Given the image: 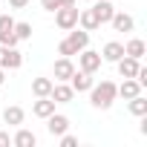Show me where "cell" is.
<instances>
[{
  "instance_id": "8fae6325",
  "label": "cell",
  "mask_w": 147,
  "mask_h": 147,
  "mask_svg": "<svg viewBox=\"0 0 147 147\" xmlns=\"http://www.w3.org/2000/svg\"><path fill=\"white\" fill-rule=\"evenodd\" d=\"M52 72H55V81H69L72 72H75V63H72V58H63V55H61V58L55 61Z\"/></svg>"
},
{
  "instance_id": "4fadbf2b",
  "label": "cell",
  "mask_w": 147,
  "mask_h": 147,
  "mask_svg": "<svg viewBox=\"0 0 147 147\" xmlns=\"http://www.w3.org/2000/svg\"><path fill=\"white\" fill-rule=\"evenodd\" d=\"M110 26H113L115 32H133V29H136V20H133L127 12H115V15L110 18Z\"/></svg>"
},
{
  "instance_id": "ffe728a7",
  "label": "cell",
  "mask_w": 147,
  "mask_h": 147,
  "mask_svg": "<svg viewBox=\"0 0 147 147\" xmlns=\"http://www.w3.org/2000/svg\"><path fill=\"white\" fill-rule=\"evenodd\" d=\"M52 78H32V95L35 98H43V95H49L52 92Z\"/></svg>"
},
{
  "instance_id": "3957f363",
  "label": "cell",
  "mask_w": 147,
  "mask_h": 147,
  "mask_svg": "<svg viewBox=\"0 0 147 147\" xmlns=\"http://www.w3.org/2000/svg\"><path fill=\"white\" fill-rule=\"evenodd\" d=\"M78 69L95 75V72L101 69V52H95V49H90V46L81 49V52H78Z\"/></svg>"
},
{
  "instance_id": "ac0fdd59",
  "label": "cell",
  "mask_w": 147,
  "mask_h": 147,
  "mask_svg": "<svg viewBox=\"0 0 147 147\" xmlns=\"http://www.w3.org/2000/svg\"><path fill=\"white\" fill-rule=\"evenodd\" d=\"M78 26H81V29H87V32H95L101 23H98V18H95V12H92V9H81V12H78Z\"/></svg>"
},
{
  "instance_id": "9c48e42d",
  "label": "cell",
  "mask_w": 147,
  "mask_h": 147,
  "mask_svg": "<svg viewBox=\"0 0 147 147\" xmlns=\"http://www.w3.org/2000/svg\"><path fill=\"white\" fill-rule=\"evenodd\" d=\"M115 92H118V98H124V101H130V98H136L138 92H144V87L136 81V78H124L118 87H115Z\"/></svg>"
},
{
  "instance_id": "52a82bcc",
  "label": "cell",
  "mask_w": 147,
  "mask_h": 147,
  "mask_svg": "<svg viewBox=\"0 0 147 147\" xmlns=\"http://www.w3.org/2000/svg\"><path fill=\"white\" fill-rule=\"evenodd\" d=\"M92 12H95V18H98V23L104 26V23H110V18L115 15V6H113V0H92V6H90Z\"/></svg>"
},
{
  "instance_id": "603a6c76",
  "label": "cell",
  "mask_w": 147,
  "mask_h": 147,
  "mask_svg": "<svg viewBox=\"0 0 147 147\" xmlns=\"http://www.w3.org/2000/svg\"><path fill=\"white\" fill-rule=\"evenodd\" d=\"M20 40H18V35H15V29L12 32H0V46H18Z\"/></svg>"
},
{
  "instance_id": "5b68a950",
  "label": "cell",
  "mask_w": 147,
  "mask_h": 147,
  "mask_svg": "<svg viewBox=\"0 0 147 147\" xmlns=\"http://www.w3.org/2000/svg\"><path fill=\"white\" fill-rule=\"evenodd\" d=\"M0 66L3 69H20L23 66V55L18 52V46H0Z\"/></svg>"
},
{
  "instance_id": "484cf974",
  "label": "cell",
  "mask_w": 147,
  "mask_h": 147,
  "mask_svg": "<svg viewBox=\"0 0 147 147\" xmlns=\"http://www.w3.org/2000/svg\"><path fill=\"white\" fill-rule=\"evenodd\" d=\"M40 9H46V12H55V9H61V0H40Z\"/></svg>"
},
{
  "instance_id": "30bf717a",
  "label": "cell",
  "mask_w": 147,
  "mask_h": 147,
  "mask_svg": "<svg viewBox=\"0 0 147 147\" xmlns=\"http://www.w3.org/2000/svg\"><path fill=\"white\" fill-rule=\"evenodd\" d=\"M46 130H49V136H63L66 130H69V118L66 115H61V113H52L49 118H46Z\"/></svg>"
},
{
  "instance_id": "d6986e66",
  "label": "cell",
  "mask_w": 147,
  "mask_h": 147,
  "mask_svg": "<svg viewBox=\"0 0 147 147\" xmlns=\"http://www.w3.org/2000/svg\"><path fill=\"white\" fill-rule=\"evenodd\" d=\"M144 52H147V46H144L141 38H130V40L124 43V55H130V58H136V61H141Z\"/></svg>"
},
{
  "instance_id": "7a4b0ae2",
  "label": "cell",
  "mask_w": 147,
  "mask_h": 147,
  "mask_svg": "<svg viewBox=\"0 0 147 147\" xmlns=\"http://www.w3.org/2000/svg\"><path fill=\"white\" fill-rule=\"evenodd\" d=\"M90 46V32L87 29H69L66 32V38L58 43V55H63V58H72V55H78L81 49H87Z\"/></svg>"
},
{
  "instance_id": "277c9868",
  "label": "cell",
  "mask_w": 147,
  "mask_h": 147,
  "mask_svg": "<svg viewBox=\"0 0 147 147\" xmlns=\"http://www.w3.org/2000/svg\"><path fill=\"white\" fill-rule=\"evenodd\" d=\"M55 23H58V29H63V32L75 29V26H78V9H75V6H61V9H55Z\"/></svg>"
},
{
  "instance_id": "d6a6232c",
  "label": "cell",
  "mask_w": 147,
  "mask_h": 147,
  "mask_svg": "<svg viewBox=\"0 0 147 147\" xmlns=\"http://www.w3.org/2000/svg\"><path fill=\"white\" fill-rule=\"evenodd\" d=\"M113 3H115V0H113Z\"/></svg>"
},
{
  "instance_id": "44dd1931",
  "label": "cell",
  "mask_w": 147,
  "mask_h": 147,
  "mask_svg": "<svg viewBox=\"0 0 147 147\" xmlns=\"http://www.w3.org/2000/svg\"><path fill=\"white\" fill-rule=\"evenodd\" d=\"M127 107H130V113H133L136 118L147 115V98H144V92H138L136 98H130V101H127Z\"/></svg>"
},
{
  "instance_id": "83f0119b",
  "label": "cell",
  "mask_w": 147,
  "mask_h": 147,
  "mask_svg": "<svg viewBox=\"0 0 147 147\" xmlns=\"http://www.w3.org/2000/svg\"><path fill=\"white\" fill-rule=\"evenodd\" d=\"M9 6H12V9H26L29 0H9Z\"/></svg>"
},
{
  "instance_id": "7c38bea8",
  "label": "cell",
  "mask_w": 147,
  "mask_h": 147,
  "mask_svg": "<svg viewBox=\"0 0 147 147\" xmlns=\"http://www.w3.org/2000/svg\"><path fill=\"white\" fill-rule=\"evenodd\" d=\"M115 66H118V75H121V78H136L141 61H136V58H130V55H121V58L115 61Z\"/></svg>"
},
{
  "instance_id": "4dcf8cb0",
  "label": "cell",
  "mask_w": 147,
  "mask_h": 147,
  "mask_svg": "<svg viewBox=\"0 0 147 147\" xmlns=\"http://www.w3.org/2000/svg\"><path fill=\"white\" fill-rule=\"evenodd\" d=\"M78 0H61V6H75Z\"/></svg>"
},
{
  "instance_id": "d4e9b609",
  "label": "cell",
  "mask_w": 147,
  "mask_h": 147,
  "mask_svg": "<svg viewBox=\"0 0 147 147\" xmlns=\"http://www.w3.org/2000/svg\"><path fill=\"white\" fill-rule=\"evenodd\" d=\"M58 138H61V144H63V147H75V144H78V136H72L69 130H66L63 136H58Z\"/></svg>"
},
{
  "instance_id": "9a60e30c",
  "label": "cell",
  "mask_w": 147,
  "mask_h": 147,
  "mask_svg": "<svg viewBox=\"0 0 147 147\" xmlns=\"http://www.w3.org/2000/svg\"><path fill=\"white\" fill-rule=\"evenodd\" d=\"M121 55H124V43H118V40H110L101 49V61H110V63H115Z\"/></svg>"
},
{
  "instance_id": "cb8c5ba5",
  "label": "cell",
  "mask_w": 147,
  "mask_h": 147,
  "mask_svg": "<svg viewBox=\"0 0 147 147\" xmlns=\"http://www.w3.org/2000/svg\"><path fill=\"white\" fill-rule=\"evenodd\" d=\"M15 29V18L12 15H0V32H12Z\"/></svg>"
},
{
  "instance_id": "1f68e13d",
  "label": "cell",
  "mask_w": 147,
  "mask_h": 147,
  "mask_svg": "<svg viewBox=\"0 0 147 147\" xmlns=\"http://www.w3.org/2000/svg\"><path fill=\"white\" fill-rule=\"evenodd\" d=\"M87 3H92V0H87Z\"/></svg>"
},
{
  "instance_id": "6da1fadb",
  "label": "cell",
  "mask_w": 147,
  "mask_h": 147,
  "mask_svg": "<svg viewBox=\"0 0 147 147\" xmlns=\"http://www.w3.org/2000/svg\"><path fill=\"white\" fill-rule=\"evenodd\" d=\"M115 81H101V84H92L90 87V104L95 107V110H110L113 107V101L118 98V92H115Z\"/></svg>"
},
{
  "instance_id": "2e32d148",
  "label": "cell",
  "mask_w": 147,
  "mask_h": 147,
  "mask_svg": "<svg viewBox=\"0 0 147 147\" xmlns=\"http://www.w3.org/2000/svg\"><path fill=\"white\" fill-rule=\"evenodd\" d=\"M23 118H26V113H23V107H18V104H12V107L3 110V121H6L9 127H20Z\"/></svg>"
},
{
  "instance_id": "f546056e",
  "label": "cell",
  "mask_w": 147,
  "mask_h": 147,
  "mask_svg": "<svg viewBox=\"0 0 147 147\" xmlns=\"http://www.w3.org/2000/svg\"><path fill=\"white\" fill-rule=\"evenodd\" d=\"M3 81H6V69L0 66V87H3Z\"/></svg>"
},
{
  "instance_id": "4316f807",
  "label": "cell",
  "mask_w": 147,
  "mask_h": 147,
  "mask_svg": "<svg viewBox=\"0 0 147 147\" xmlns=\"http://www.w3.org/2000/svg\"><path fill=\"white\" fill-rule=\"evenodd\" d=\"M136 81H138L141 87H147V66H144V63H141V66H138V72H136Z\"/></svg>"
},
{
  "instance_id": "ba28073f",
  "label": "cell",
  "mask_w": 147,
  "mask_h": 147,
  "mask_svg": "<svg viewBox=\"0 0 147 147\" xmlns=\"http://www.w3.org/2000/svg\"><path fill=\"white\" fill-rule=\"evenodd\" d=\"M92 84H95L92 75H90V72H84V69H75V72H72V78H69V87L75 90V92H90Z\"/></svg>"
},
{
  "instance_id": "5bb4252c",
  "label": "cell",
  "mask_w": 147,
  "mask_h": 147,
  "mask_svg": "<svg viewBox=\"0 0 147 147\" xmlns=\"http://www.w3.org/2000/svg\"><path fill=\"white\" fill-rule=\"evenodd\" d=\"M52 113H55V101L49 95H43V98H38L32 104V115H38V118H49Z\"/></svg>"
},
{
  "instance_id": "f1b7e54d",
  "label": "cell",
  "mask_w": 147,
  "mask_h": 147,
  "mask_svg": "<svg viewBox=\"0 0 147 147\" xmlns=\"http://www.w3.org/2000/svg\"><path fill=\"white\" fill-rule=\"evenodd\" d=\"M6 144H12V136L6 130H0V147H6Z\"/></svg>"
},
{
  "instance_id": "8992f818",
  "label": "cell",
  "mask_w": 147,
  "mask_h": 147,
  "mask_svg": "<svg viewBox=\"0 0 147 147\" xmlns=\"http://www.w3.org/2000/svg\"><path fill=\"white\" fill-rule=\"evenodd\" d=\"M49 98H52L55 104H69L72 98H75V90L69 87V81H55V84H52Z\"/></svg>"
},
{
  "instance_id": "e0dca14e",
  "label": "cell",
  "mask_w": 147,
  "mask_h": 147,
  "mask_svg": "<svg viewBox=\"0 0 147 147\" xmlns=\"http://www.w3.org/2000/svg\"><path fill=\"white\" fill-rule=\"evenodd\" d=\"M12 144H15V147H35V144H38V136H35L32 130L20 127V130L12 136Z\"/></svg>"
},
{
  "instance_id": "7402d4cb",
  "label": "cell",
  "mask_w": 147,
  "mask_h": 147,
  "mask_svg": "<svg viewBox=\"0 0 147 147\" xmlns=\"http://www.w3.org/2000/svg\"><path fill=\"white\" fill-rule=\"evenodd\" d=\"M15 35H18V40H29L32 38V23H26V20H15Z\"/></svg>"
}]
</instances>
